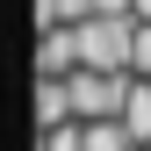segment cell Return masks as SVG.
<instances>
[{
	"instance_id": "obj_1",
	"label": "cell",
	"mask_w": 151,
	"mask_h": 151,
	"mask_svg": "<svg viewBox=\"0 0 151 151\" xmlns=\"http://www.w3.org/2000/svg\"><path fill=\"white\" fill-rule=\"evenodd\" d=\"M72 36H79V65H101V72H129L137 14H86V22H72Z\"/></svg>"
},
{
	"instance_id": "obj_2",
	"label": "cell",
	"mask_w": 151,
	"mask_h": 151,
	"mask_svg": "<svg viewBox=\"0 0 151 151\" xmlns=\"http://www.w3.org/2000/svg\"><path fill=\"white\" fill-rule=\"evenodd\" d=\"M129 79H137V72L72 65V72H65V86H72V108H79V122H93V115H122V101H129Z\"/></svg>"
},
{
	"instance_id": "obj_3",
	"label": "cell",
	"mask_w": 151,
	"mask_h": 151,
	"mask_svg": "<svg viewBox=\"0 0 151 151\" xmlns=\"http://www.w3.org/2000/svg\"><path fill=\"white\" fill-rule=\"evenodd\" d=\"M79 65V36L65 29H36V79H65V72Z\"/></svg>"
},
{
	"instance_id": "obj_4",
	"label": "cell",
	"mask_w": 151,
	"mask_h": 151,
	"mask_svg": "<svg viewBox=\"0 0 151 151\" xmlns=\"http://www.w3.org/2000/svg\"><path fill=\"white\" fill-rule=\"evenodd\" d=\"M58 122H79L72 86H65V79H36V129H58Z\"/></svg>"
},
{
	"instance_id": "obj_5",
	"label": "cell",
	"mask_w": 151,
	"mask_h": 151,
	"mask_svg": "<svg viewBox=\"0 0 151 151\" xmlns=\"http://www.w3.org/2000/svg\"><path fill=\"white\" fill-rule=\"evenodd\" d=\"M122 122H129V137H137V144L151 151V79H144V72L129 79V101H122Z\"/></svg>"
},
{
	"instance_id": "obj_6",
	"label": "cell",
	"mask_w": 151,
	"mask_h": 151,
	"mask_svg": "<svg viewBox=\"0 0 151 151\" xmlns=\"http://www.w3.org/2000/svg\"><path fill=\"white\" fill-rule=\"evenodd\" d=\"M43 151H86V122H58V129H43Z\"/></svg>"
},
{
	"instance_id": "obj_7",
	"label": "cell",
	"mask_w": 151,
	"mask_h": 151,
	"mask_svg": "<svg viewBox=\"0 0 151 151\" xmlns=\"http://www.w3.org/2000/svg\"><path fill=\"white\" fill-rule=\"evenodd\" d=\"M129 72L151 79V22H137V43H129Z\"/></svg>"
},
{
	"instance_id": "obj_8",
	"label": "cell",
	"mask_w": 151,
	"mask_h": 151,
	"mask_svg": "<svg viewBox=\"0 0 151 151\" xmlns=\"http://www.w3.org/2000/svg\"><path fill=\"white\" fill-rule=\"evenodd\" d=\"M129 14H137V22H151V0H129Z\"/></svg>"
}]
</instances>
